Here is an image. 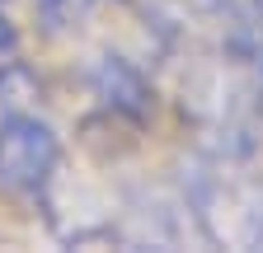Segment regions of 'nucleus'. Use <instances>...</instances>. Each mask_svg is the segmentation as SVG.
Returning <instances> with one entry per match:
<instances>
[{
    "instance_id": "obj_6",
    "label": "nucleus",
    "mask_w": 263,
    "mask_h": 253,
    "mask_svg": "<svg viewBox=\"0 0 263 253\" xmlns=\"http://www.w3.org/2000/svg\"><path fill=\"white\" fill-rule=\"evenodd\" d=\"M14 47H19V28L5 19V10H0V56H14Z\"/></svg>"
},
{
    "instance_id": "obj_5",
    "label": "nucleus",
    "mask_w": 263,
    "mask_h": 253,
    "mask_svg": "<svg viewBox=\"0 0 263 253\" xmlns=\"http://www.w3.org/2000/svg\"><path fill=\"white\" fill-rule=\"evenodd\" d=\"M38 19L52 33H61L66 24H76V0H38Z\"/></svg>"
},
{
    "instance_id": "obj_2",
    "label": "nucleus",
    "mask_w": 263,
    "mask_h": 253,
    "mask_svg": "<svg viewBox=\"0 0 263 253\" xmlns=\"http://www.w3.org/2000/svg\"><path fill=\"white\" fill-rule=\"evenodd\" d=\"M89 85H94V94L113 113H127V117H146L151 113V89H146V80L132 71L122 56H99Z\"/></svg>"
},
{
    "instance_id": "obj_1",
    "label": "nucleus",
    "mask_w": 263,
    "mask_h": 253,
    "mask_svg": "<svg viewBox=\"0 0 263 253\" xmlns=\"http://www.w3.org/2000/svg\"><path fill=\"white\" fill-rule=\"evenodd\" d=\"M57 160H61V141L43 117L24 108L0 117V187L5 193L38 197L57 174Z\"/></svg>"
},
{
    "instance_id": "obj_4",
    "label": "nucleus",
    "mask_w": 263,
    "mask_h": 253,
    "mask_svg": "<svg viewBox=\"0 0 263 253\" xmlns=\"http://www.w3.org/2000/svg\"><path fill=\"white\" fill-rule=\"evenodd\" d=\"M33 99H38V75H33L24 61H5V66H0V103L19 113Z\"/></svg>"
},
{
    "instance_id": "obj_3",
    "label": "nucleus",
    "mask_w": 263,
    "mask_h": 253,
    "mask_svg": "<svg viewBox=\"0 0 263 253\" xmlns=\"http://www.w3.org/2000/svg\"><path fill=\"white\" fill-rule=\"evenodd\" d=\"M202 5L226 19L245 43H263V0H202Z\"/></svg>"
}]
</instances>
